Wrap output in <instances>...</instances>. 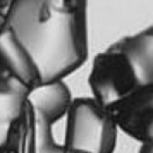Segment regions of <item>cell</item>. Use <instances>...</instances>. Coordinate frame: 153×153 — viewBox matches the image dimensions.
Returning <instances> with one entry per match:
<instances>
[{"mask_svg": "<svg viewBox=\"0 0 153 153\" xmlns=\"http://www.w3.org/2000/svg\"><path fill=\"white\" fill-rule=\"evenodd\" d=\"M5 26L42 84L64 81L88 60V0H16Z\"/></svg>", "mask_w": 153, "mask_h": 153, "instance_id": "obj_1", "label": "cell"}, {"mask_svg": "<svg viewBox=\"0 0 153 153\" xmlns=\"http://www.w3.org/2000/svg\"><path fill=\"white\" fill-rule=\"evenodd\" d=\"M93 102L108 108L153 86V28L124 36L93 59L88 76Z\"/></svg>", "mask_w": 153, "mask_h": 153, "instance_id": "obj_2", "label": "cell"}, {"mask_svg": "<svg viewBox=\"0 0 153 153\" xmlns=\"http://www.w3.org/2000/svg\"><path fill=\"white\" fill-rule=\"evenodd\" d=\"M117 127L93 98H77L67 110L64 153H114Z\"/></svg>", "mask_w": 153, "mask_h": 153, "instance_id": "obj_3", "label": "cell"}, {"mask_svg": "<svg viewBox=\"0 0 153 153\" xmlns=\"http://www.w3.org/2000/svg\"><path fill=\"white\" fill-rule=\"evenodd\" d=\"M33 108V153H64V146L57 145L52 127L67 115L72 97L64 81L40 84L28 95Z\"/></svg>", "mask_w": 153, "mask_h": 153, "instance_id": "obj_4", "label": "cell"}, {"mask_svg": "<svg viewBox=\"0 0 153 153\" xmlns=\"http://www.w3.org/2000/svg\"><path fill=\"white\" fill-rule=\"evenodd\" d=\"M40 84V74L26 50L7 26L0 29V95L28 98Z\"/></svg>", "mask_w": 153, "mask_h": 153, "instance_id": "obj_5", "label": "cell"}, {"mask_svg": "<svg viewBox=\"0 0 153 153\" xmlns=\"http://www.w3.org/2000/svg\"><path fill=\"white\" fill-rule=\"evenodd\" d=\"M117 131H124L136 141H153V86L134 93L105 108Z\"/></svg>", "mask_w": 153, "mask_h": 153, "instance_id": "obj_6", "label": "cell"}, {"mask_svg": "<svg viewBox=\"0 0 153 153\" xmlns=\"http://www.w3.org/2000/svg\"><path fill=\"white\" fill-rule=\"evenodd\" d=\"M0 153H33V108L28 100L9 127Z\"/></svg>", "mask_w": 153, "mask_h": 153, "instance_id": "obj_7", "label": "cell"}, {"mask_svg": "<svg viewBox=\"0 0 153 153\" xmlns=\"http://www.w3.org/2000/svg\"><path fill=\"white\" fill-rule=\"evenodd\" d=\"M24 102H26L24 97H2L0 95V146L7 136L10 124L19 115Z\"/></svg>", "mask_w": 153, "mask_h": 153, "instance_id": "obj_8", "label": "cell"}, {"mask_svg": "<svg viewBox=\"0 0 153 153\" xmlns=\"http://www.w3.org/2000/svg\"><path fill=\"white\" fill-rule=\"evenodd\" d=\"M16 0H0V29L5 28V22H7V16L10 12V9L14 5Z\"/></svg>", "mask_w": 153, "mask_h": 153, "instance_id": "obj_9", "label": "cell"}, {"mask_svg": "<svg viewBox=\"0 0 153 153\" xmlns=\"http://www.w3.org/2000/svg\"><path fill=\"white\" fill-rule=\"evenodd\" d=\"M139 153H153V141H148V143H143Z\"/></svg>", "mask_w": 153, "mask_h": 153, "instance_id": "obj_10", "label": "cell"}]
</instances>
